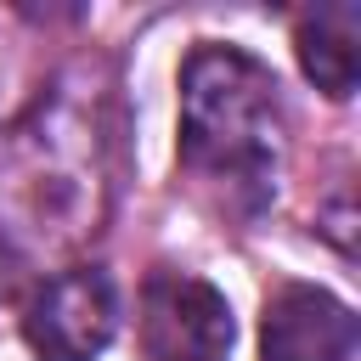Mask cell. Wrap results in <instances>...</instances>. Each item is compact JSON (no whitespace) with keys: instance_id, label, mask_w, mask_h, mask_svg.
<instances>
[{"instance_id":"obj_3","label":"cell","mask_w":361,"mask_h":361,"mask_svg":"<svg viewBox=\"0 0 361 361\" xmlns=\"http://www.w3.org/2000/svg\"><path fill=\"white\" fill-rule=\"evenodd\" d=\"M231 299L192 271H152L141 288V355L147 361H231Z\"/></svg>"},{"instance_id":"obj_2","label":"cell","mask_w":361,"mask_h":361,"mask_svg":"<svg viewBox=\"0 0 361 361\" xmlns=\"http://www.w3.org/2000/svg\"><path fill=\"white\" fill-rule=\"evenodd\" d=\"M118 288L102 265H68L23 305V344L34 361H96L118 338Z\"/></svg>"},{"instance_id":"obj_4","label":"cell","mask_w":361,"mask_h":361,"mask_svg":"<svg viewBox=\"0 0 361 361\" xmlns=\"http://www.w3.org/2000/svg\"><path fill=\"white\" fill-rule=\"evenodd\" d=\"M361 316L316 282H282L265 293L259 355L265 361H355Z\"/></svg>"},{"instance_id":"obj_1","label":"cell","mask_w":361,"mask_h":361,"mask_svg":"<svg viewBox=\"0 0 361 361\" xmlns=\"http://www.w3.org/2000/svg\"><path fill=\"white\" fill-rule=\"evenodd\" d=\"M180 175L231 220L265 214L282 169V90L276 73L243 51L203 39L180 62Z\"/></svg>"},{"instance_id":"obj_5","label":"cell","mask_w":361,"mask_h":361,"mask_svg":"<svg viewBox=\"0 0 361 361\" xmlns=\"http://www.w3.org/2000/svg\"><path fill=\"white\" fill-rule=\"evenodd\" d=\"M293 51H299L305 79L322 96H333V102L355 96V73H361V6L344 0V6L305 11L299 28H293Z\"/></svg>"}]
</instances>
